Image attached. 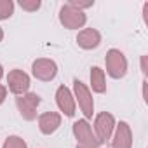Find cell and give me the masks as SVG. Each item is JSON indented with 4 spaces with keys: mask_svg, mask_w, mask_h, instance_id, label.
<instances>
[{
    "mask_svg": "<svg viewBox=\"0 0 148 148\" xmlns=\"http://www.w3.org/2000/svg\"><path fill=\"white\" fill-rule=\"evenodd\" d=\"M73 98L77 99V103H79V106H80L86 120L87 119H92V113H94V99H92V94H91L89 87L82 80H79V79L73 80Z\"/></svg>",
    "mask_w": 148,
    "mask_h": 148,
    "instance_id": "1",
    "label": "cell"
},
{
    "mask_svg": "<svg viewBox=\"0 0 148 148\" xmlns=\"http://www.w3.org/2000/svg\"><path fill=\"white\" fill-rule=\"evenodd\" d=\"M73 136H75L79 146H84V148H99L101 146L91 124L86 119H80L73 124Z\"/></svg>",
    "mask_w": 148,
    "mask_h": 148,
    "instance_id": "2",
    "label": "cell"
},
{
    "mask_svg": "<svg viewBox=\"0 0 148 148\" xmlns=\"http://www.w3.org/2000/svg\"><path fill=\"white\" fill-rule=\"evenodd\" d=\"M105 64H106V73L112 79H122V77H125V73H127V59H125V56H124L122 51L110 49L106 52Z\"/></svg>",
    "mask_w": 148,
    "mask_h": 148,
    "instance_id": "3",
    "label": "cell"
},
{
    "mask_svg": "<svg viewBox=\"0 0 148 148\" xmlns=\"http://www.w3.org/2000/svg\"><path fill=\"white\" fill-rule=\"evenodd\" d=\"M86 21L87 16L84 14V11H79L68 4L59 9V23L68 30H79L86 25Z\"/></svg>",
    "mask_w": 148,
    "mask_h": 148,
    "instance_id": "4",
    "label": "cell"
},
{
    "mask_svg": "<svg viewBox=\"0 0 148 148\" xmlns=\"http://www.w3.org/2000/svg\"><path fill=\"white\" fill-rule=\"evenodd\" d=\"M113 129H115V119H113L112 113L101 112V113L96 115V119H94V134H96V138L101 145L106 143L112 138Z\"/></svg>",
    "mask_w": 148,
    "mask_h": 148,
    "instance_id": "5",
    "label": "cell"
},
{
    "mask_svg": "<svg viewBox=\"0 0 148 148\" xmlns=\"http://www.w3.org/2000/svg\"><path fill=\"white\" fill-rule=\"evenodd\" d=\"M38 105H40V96L35 92H26V94L16 98V106L19 110V115L25 120H35L37 119Z\"/></svg>",
    "mask_w": 148,
    "mask_h": 148,
    "instance_id": "6",
    "label": "cell"
},
{
    "mask_svg": "<svg viewBox=\"0 0 148 148\" xmlns=\"http://www.w3.org/2000/svg\"><path fill=\"white\" fill-rule=\"evenodd\" d=\"M32 73L33 77L42 80V82H51L56 75H58V64L52 61V59H47V58H40V59H35L33 64H32Z\"/></svg>",
    "mask_w": 148,
    "mask_h": 148,
    "instance_id": "7",
    "label": "cell"
},
{
    "mask_svg": "<svg viewBox=\"0 0 148 148\" xmlns=\"http://www.w3.org/2000/svg\"><path fill=\"white\" fill-rule=\"evenodd\" d=\"M7 84H9V91L12 94L23 96L30 89V77L23 70H11L7 75Z\"/></svg>",
    "mask_w": 148,
    "mask_h": 148,
    "instance_id": "8",
    "label": "cell"
},
{
    "mask_svg": "<svg viewBox=\"0 0 148 148\" xmlns=\"http://www.w3.org/2000/svg\"><path fill=\"white\" fill-rule=\"evenodd\" d=\"M56 103L59 106V110L66 115V117H73L75 115V98H73L71 91L66 87V86H59L58 91H56Z\"/></svg>",
    "mask_w": 148,
    "mask_h": 148,
    "instance_id": "9",
    "label": "cell"
},
{
    "mask_svg": "<svg viewBox=\"0 0 148 148\" xmlns=\"http://www.w3.org/2000/svg\"><path fill=\"white\" fill-rule=\"evenodd\" d=\"M112 148H132V131L127 122L120 120L115 125V134L112 138Z\"/></svg>",
    "mask_w": 148,
    "mask_h": 148,
    "instance_id": "10",
    "label": "cell"
},
{
    "mask_svg": "<svg viewBox=\"0 0 148 148\" xmlns=\"http://www.w3.org/2000/svg\"><path fill=\"white\" fill-rule=\"evenodd\" d=\"M77 44L79 47L86 49V51H91V49H96L99 44H101V33L94 28H86L82 32H79L77 35Z\"/></svg>",
    "mask_w": 148,
    "mask_h": 148,
    "instance_id": "11",
    "label": "cell"
},
{
    "mask_svg": "<svg viewBox=\"0 0 148 148\" xmlns=\"http://www.w3.org/2000/svg\"><path fill=\"white\" fill-rule=\"evenodd\" d=\"M61 125V115L56 112H45L38 117V129L42 134H52Z\"/></svg>",
    "mask_w": 148,
    "mask_h": 148,
    "instance_id": "12",
    "label": "cell"
},
{
    "mask_svg": "<svg viewBox=\"0 0 148 148\" xmlns=\"http://www.w3.org/2000/svg\"><path fill=\"white\" fill-rule=\"evenodd\" d=\"M91 87H92V91L98 92V94L106 92L105 70H101L99 66H92V68H91Z\"/></svg>",
    "mask_w": 148,
    "mask_h": 148,
    "instance_id": "13",
    "label": "cell"
},
{
    "mask_svg": "<svg viewBox=\"0 0 148 148\" xmlns=\"http://www.w3.org/2000/svg\"><path fill=\"white\" fill-rule=\"evenodd\" d=\"M14 14V2L12 0H0V21L9 19Z\"/></svg>",
    "mask_w": 148,
    "mask_h": 148,
    "instance_id": "14",
    "label": "cell"
},
{
    "mask_svg": "<svg viewBox=\"0 0 148 148\" xmlns=\"http://www.w3.org/2000/svg\"><path fill=\"white\" fill-rule=\"evenodd\" d=\"M4 148H28V145L19 136H9L4 143Z\"/></svg>",
    "mask_w": 148,
    "mask_h": 148,
    "instance_id": "15",
    "label": "cell"
},
{
    "mask_svg": "<svg viewBox=\"0 0 148 148\" xmlns=\"http://www.w3.org/2000/svg\"><path fill=\"white\" fill-rule=\"evenodd\" d=\"M21 9L23 11H28V12H35L40 9V0H21L19 2Z\"/></svg>",
    "mask_w": 148,
    "mask_h": 148,
    "instance_id": "16",
    "label": "cell"
},
{
    "mask_svg": "<svg viewBox=\"0 0 148 148\" xmlns=\"http://www.w3.org/2000/svg\"><path fill=\"white\" fill-rule=\"evenodd\" d=\"M68 5L75 7V9H79V11H82V9L92 7V5H94V0H87V2H79V0H70V2H68Z\"/></svg>",
    "mask_w": 148,
    "mask_h": 148,
    "instance_id": "17",
    "label": "cell"
},
{
    "mask_svg": "<svg viewBox=\"0 0 148 148\" xmlns=\"http://www.w3.org/2000/svg\"><path fill=\"white\" fill-rule=\"evenodd\" d=\"M5 98H7V87L0 84V105L5 101Z\"/></svg>",
    "mask_w": 148,
    "mask_h": 148,
    "instance_id": "18",
    "label": "cell"
},
{
    "mask_svg": "<svg viewBox=\"0 0 148 148\" xmlns=\"http://www.w3.org/2000/svg\"><path fill=\"white\" fill-rule=\"evenodd\" d=\"M4 77V68H2V64H0V79Z\"/></svg>",
    "mask_w": 148,
    "mask_h": 148,
    "instance_id": "19",
    "label": "cell"
},
{
    "mask_svg": "<svg viewBox=\"0 0 148 148\" xmlns=\"http://www.w3.org/2000/svg\"><path fill=\"white\" fill-rule=\"evenodd\" d=\"M2 38H4V30L0 28V42H2Z\"/></svg>",
    "mask_w": 148,
    "mask_h": 148,
    "instance_id": "20",
    "label": "cell"
},
{
    "mask_svg": "<svg viewBox=\"0 0 148 148\" xmlns=\"http://www.w3.org/2000/svg\"><path fill=\"white\" fill-rule=\"evenodd\" d=\"M77 148H84V146H77Z\"/></svg>",
    "mask_w": 148,
    "mask_h": 148,
    "instance_id": "21",
    "label": "cell"
}]
</instances>
